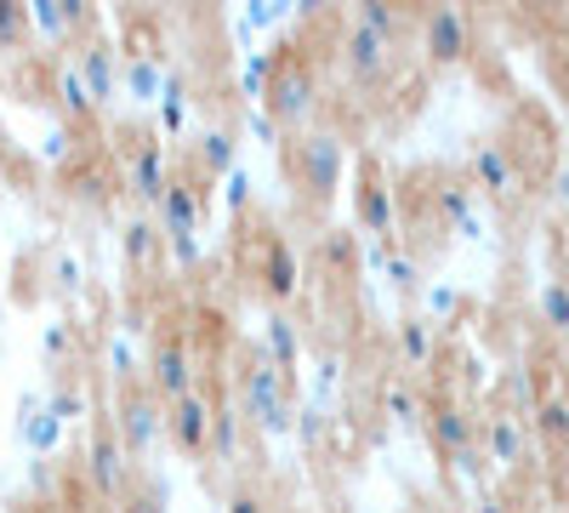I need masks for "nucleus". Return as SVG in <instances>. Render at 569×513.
<instances>
[{
	"label": "nucleus",
	"instance_id": "nucleus-39",
	"mask_svg": "<svg viewBox=\"0 0 569 513\" xmlns=\"http://www.w3.org/2000/svg\"><path fill=\"white\" fill-rule=\"evenodd\" d=\"M382 268H388V279H393V286H399V292H410V286H416V279H421V268H416L410 257H399V251H393V257H388Z\"/></svg>",
	"mask_w": 569,
	"mask_h": 513
},
{
	"label": "nucleus",
	"instance_id": "nucleus-49",
	"mask_svg": "<svg viewBox=\"0 0 569 513\" xmlns=\"http://www.w3.org/2000/svg\"><path fill=\"white\" fill-rule=\"evenodd\" d=\"M251 131H257V137H262V144H273V137H279V126H273V120H268V115H251Z\"/></svg>",
	"mask_w": 569,
	"mask_h": 513
},
{
	"label": "nucleus",
	"instance_id": "nucleus-43",
	"mask_svg": "<svg viewBox=\"0 0 569 513\" xmlns=\"http://www.w3.org/2000/svg\"><path fill=\"white\" fill-rule=\"evenodd\" d=\"M52 274H58V286H63V292H74V286H80V263H74L69 251H58V257H52Z\"/></svg>",
	"mask_w": 569,
	"mask_h": 513
},
{
	"label": "nucleus",
	"instance_id": "nucleus-15",
	"mask_svg": "<svg viewBox=\"0 0 569 513\" xmlns=\"http://www.w3.org/2000/svg\"><path fill=\"white\" fill-rule=\"evenodd\" d=\"M74 75L86 80L91 103L114 98V86H120V58H114V46H109V40H86L80 58H74Z\"/></svg>",
	"mask_w": 569,
	"mask_h": 513
},
{
	"label": "nucleus",
	"instance_id": "nucleus-44",
	"mask_svg": "<svg viewBox=\"0 0 569 513\" xmlns=\"http://www.w3.org/2000/svg\"><path fill=\"white\" fill-rule=\"evenodd\" d=\"M69 348H74V332H69V325H52V332H46V354L63 359Z\"/></svg>",
	"mask_w": 569,
	"mask_h": 513
},
{
	"label": "nucleus",
	"instance_id": "nucleus-46",
	"mask_svg": "<svg viewBox=\"0 0 569 513\" xmlns=\"http://www.w3.org/2000/svg\"><path fill=\"white\" fill-rule=\"evenodd\" d=\"M337 377H342L337 354H330V359H319V394H330V388H337Z\"/></svg>",
	"mask_w": 569,
	"mask_h": 513
},
{
	"label": "nucleus",
	"instance_id": "nucleus-45",
	"mask_svg": "<svg viewBox=\"0 0 569 513\" xmlns=\"http://www.w3.org/2000/svg\"><path fill=\"white\" fill-rule=\"evenodd\" d=\"M485 462H490V456H485L479 445H472V451H461V456H456V468H461V474H472V480H479V474H485Z\"/></svg>",
	"mask_w": 569,
	"mask_h": 513
},
{
	"label": "nucleus",
	"instance_id": "nucleus-27",
	"mask_svg": "<svg viewBox=\"0 0 569 513\" xmlns=\"http://www.w3.org/2000/svg\"><path fill=\"white\" fill-rule=\"evenodd\" d=\"M160 126H166V137H177L182 126H188V86L177 80V75H166V86H160Z\"/></svg>",
	"mask_w": 569,
	"mask_h": 513
},
{
	"label": "nucleus",
	"instance_id": "nucleus-53",
	"mask_svg": "<svg viewBox=\"0 0 569 513\" xmlns=\"http://www.w3.org/2000/svg\"><path fill=\"white\" fill-rule=\"evenodd\" d=\"M558 257H563V268H569V228H563V235H558Z\"/></svg>",
	"mask_w": 569,
	"mask_h": 513
},
{
	"label": "nucleus",
	"instance_id": "nucleus-32",
	"mask_svg": "<svg viewBox=\"0 0 569 513\" xmlns=\"http://www.w3.org/2000/svg\"><path fill=\"white\" fill-rule=\"evenodd\" d=\"M18 434H23L34 451H58V440H63V423H58L52 411H34V416H29V423H23Z\"/></svg>",
	"mask_w": 569,
	"mask_h": 513
},
{
	"label": "nucleus",
	"instance_id": "nucleus-9",
	"mask_svg": "<svg viewBox=\"0 0 569 513\" xmlns=\"http://www.w3.org/2000/svg\"><path fill=\"white\" fill-rule=\"evenodd\" d=\"M114 434H120L126 451H149L166 434V405H154L149 394H126L120 416H114Z\"/></svg>",
	"mask_w": 569,
	"mask_h": 513
},
{
	"label": "nucleus",
	"instance_id": "nucleus-42",
	"mask_svg": "<svg viewBox=\"0 0 569 513\" xmlns=\"http://www.w3.org/2000/svg\"><path fill=\"white\" fill-rule=\"evenodd\" d=\"M40 155H46V160H69V126H52V131H46Z\"/></svg>",
	"mask_w": 569,
	"mask_h": 513
},
{
	"label": "nucleus",
	"instance_id": "nucleus-28",
	"mask_svg": "<svg viewBox=\"0 0 569 513\" xmlns=\"http://www.w3.org/2000/svg\"><path fill=\"white\" fill-rule=\"evenodd\" d=\"M160 86H166V75H160L154 58H131V63H126V91H131L137 103H154Z\"/></svg>",
	"mask_w": 569,
	"mask_h": 513
},
{
	"label": "nucleus",
	"instance_id": "nucleus-48",
	"mask_svg": "<svg viewBox=\"0 0 569 513\" xmlns=\"http://www.w3.org/2000/svg\"><path fill=\"white\" fill-rule=\"evenodd\" d=\"M297 434L302 440H319V411H297Z\"/></svg>",
	"mask_w": 569,
	"mask_h": 513
},
{
	"label": "nucleus",
	"instance_id": "nucleus-33",
	"mask_svg": "<svg viewBox=\"0 0 569 513\" xmlns=\"http://www.w3.org/2000/svg\"><path fill=\"white\" fill-rule=\"evenodd\" d=\"M382 411L393 416V423H416V416H421V399H416L410 383H388V388H382Z\"/></svg>",
	"mask_w": 569,
	"mask_h": 513
},
{
	"label": "nucleus",
	"instance_id": "nucleus-51",
	"mask_svg": "<svg viewBox=\"0 0 569 513\" xmlns=\"http://www.w3.org/2000/svg\"><path fill=\"white\" fill-rule=\"evenodd\" d=\"M433 308H439V314H456L461 297H456V292H433Z\"/></svg>",
	"mask_w": 569,
	"mask_h": 513
},
{
	"label": "nucleus",
	"instance_id": "nucleus-18",
	"mask_svg": "<svg viewBox=\"0 0 569 513\" xmlns=\"http://www.w3.org/2000/svg\"><path fill=\"white\" fill-rule=\"evenodd\" d=\"M29 23H34L40 34L63 40L69 29L91 23V7H86V0H34V7H29Z\"/></svg>",
	"mask_w": 569,
	"mask_h": 513
},
{
	"label": "nucleus",
	"instance_id": "nucleus-34",
	"mask_svg": "<svg viewBox=\"0 0 569 513\" xmlns=\"http://www.w3.org/2000/svg\"><path fill=\"white\" fill-rule=\"evenodd\" d=\"M268 80H273V52H251L246 69H240V91H246V98H262Z\"/></svg>",
	"mask_w": 569,
	"mask_h": 513
},
{
	"label": "nucleus",
	"instance_id": "nucleus-31",
	"mask_svg": "<svg viewBox=\"0 0 569 513\" xmlns=\"http://www.w3.org/2000/svg\"><path fill=\"white\" fill-rule=\"evenodd\" d=\"M359 29H370V34H382L388 46L405 34V12L399 7H376V0H370V7H359V18H353Z\"/></svg>",
	"mask_w": 569,
	"mask_h": 513
},
{
	"label": "nucleus",
	"instance_id": "nucleus-41",
	"mask_svg": "<svg viewBox=\"0 0 569 513\" xmlns=\"http://www.w3.org/2000/svg\"><path fill=\"white\" fill-rule=\"evenodd\" d=\"M126 513H166V491L154 485V491H137V496H126Z\"/></svg>",
	"mask_w": 569,
	"mask_h": 513
},
{
	"label": "nucleus",
	"instance_id": "nucleus-2",
	"mask_svg": "<svg viewBox=\"0 0 569 513\" xmlns=\"http://www.w3.org/2000/svg\"><path fill=\"white\" fill-rule=\"evenodd\" d=\"M262 103H268V120L273 126H297L313 115L319 103V75L313 63H302L297 52H273V80L262 91Z\"/></svg>",
	"mask_w": 569,
	"mask_h": 513
},
{
	"label": "nucleus",
	"instance_id": "nucleus-1",
	"mask_svg": "<svg viewBox=\"0 0 569 513\" xmlns=\"http://www.w3.org/2000/svg\"><path fill=\"white\" fill-rule=\"evenodd\" d=\"M284 171L297 177V189L308 200H330L342 189V171H348V149H342V137H330V131H308L297 137L291 149H284Z\"/></svg>",
	"mask_w": 569,
	"mask_h": 513
},
{
	"label": "nucleus",
	"instance_id": "nucleus-12",
	"mask_svg": "<svg viewBox=\"0 0 569 513\" xmlns=\"http://www.w3.org/2000/svg\"><path fill=\"white\" fill-rule=\"evenodd\" d=\"M257 279H262V292H268V297H279V303H291V297L302 292V268H297V251H291V240L268 235V246H262V263H257Z\"/></svg>",
	"mask_w": 569,
	"mask_h": 513
},
{
	"label": "nucleus",
	"instance_id": "nucleus-5",
	"mask_svg": "<svg viewBox=\"0 0 569 513\" xmlns=\"http://www.w3.org/2000/svg\"><path fill=\"white\" fill-rule=\"evenodd\" d=\"M211 405H217V399H206L200 388H188L182 399H171V405H166V440H171L177 451H188V456H200L206 440H211Z\"/></svg>",
	"mask_w": 569,
	"mask_h": 513
},
{
	"label": "nucleus",
	"instance_id": "nucleus-25",
	"mask_svg": "<svg viewBox=\"0 0 569 513\" xmlns=\"http://www.w3.org/2000/svg\"><path fill=\"white\" fill-rule=\"evenodd\" d=\"M160 223H149V217H131L126 223V263L137 268V263H154V251H160Z\"/></svg>",
	"mask_w": 569,
	"mask_h": 513
},
{
	"label": "nucleus",
	"instance_id": "nucleus-11",
	"mask_svg": "<svg viewBox=\"0 0 569 513\" xmlns=\"http://www.w3.org/2000/svg\"><path fill=\"white\" fill-rule=\"evenodd\" d=\"M427 440H433L450 462L461 456V451H472L479 445V423H472V416L456 405V399H439L433 411H427Z\"/></svg>",
	"mask_w": 569,
	"mask_h": 513
},
{
	"label": "nucleus",
	"instance_id": "nucleus-47",
	"mask_svg": "<svg viewBox=\"0 0 569 513\" xmlns=\"http://www.w3.org/2000/svg\"><path fill=\"white\" fill-rule=\"evenodd\" d=\"M109 359H114V371H120V377H131V365H137V354H131L126 343H114V348H109Z\"/></svg>",
	"mask_w": 569,
	"mask_h": 513
},
{
	"label": "nucleus",
	"instance_id": "nucleus-38",
	"mask_svg": "<svg viewBox=\"0 0 569 513\" xmlns=\"http://www.w3.org/2000/svg\"><path fill=\"white\" fill-rule=\"evenodd\" d=\"M222 513H268V502H262L251 485H233V491H228V502H222Z\"/></svg>",
	"mask_w": 569,
	"mask_h": 513
},
{
	"label": "nucleus",
	"instance_id": "nucleus-52",
	"mask_svg": "<svg viewBox=\"0 0 569 513\" xmlns=\"http://www.w3.org/2000/svg\"><path fill=\"white\" fill-rule=\"evenodd\" d=\"M479 513H507V502L501 496H479Z\"/></svg>",
	"mask_w": 569,
	"mask_h": 513
},
{
	"label": "nucleus",
	"instance_id": "nucleus-21",
	"mask_svg": "<svg viewBox=\"0 0 569 513\" xmlns=\"http://www.w3.org/2000/svg\"><path fill=\"white\" fill-rule=\"evenodd\" d=\"M393 343H399V359L405 365H433V354H439V332H433V319H399V332H393Z\"/></svg>",
	"mask_w": 569,
	"mask_h": 513
},
{
	"label": "nucleus",
	"instance_id": "nucleus-24",
	"mask_svg": "<svg viewBox=\"0 0 569 513\" xmlns=\"http://www.w3.org/2000/svg\"><path fill=\"white\" fill-rule=\"evenodd\" d=\"M536 428L552 451H569V394H547L536 405Z\"/></svg>",
	"mask_w": 569,
	"mask_h": 513
},
{
	"label": "nucleus",
	"instance_id": "nucleus-30",
	"mask_svg": "<svg viewBox=\"0 0 569 513\" xmlns=\"http://www.w3.org/2000/svg\"><path fill=\"white\" fill-rule=\"evenodd\" d=\"M536 308H541V319L552 325V332H569V279H547Z\"/></svg>",
	"mask_w": 569,
	"mask_h": 513
},
{
	"label": "nucleus",
	"instance_id": "nucleus-19",
	"mask_svg": "<svg viewBox=\"0 0 569 513\" xmlns=\"http://www.w3.org/2000/svg\"><path fill=\"white\" fill-rule=\"evenodd\" d=\"M262 348H268V359H273L279 371H297V365H302V332H297V319H291V314H268Z\"/></svg>",
	"mask_w": 569,
	"mask_h": 513
},
{
	"label": "nucleus",
	"instance_id": "nucleus-35",
	"mask_svg": "<svg viewBox=\"0 0 569 513\" xmlns=\"http://www.w3.org/2000/svg\"><path fill=\"white\" fill-rule=\"evenodd\" d=\"M46 411H52L58 423H69V416H80V411H86V388H80V383H58V388H52V399H46Z\"/></svg>",
	"mask_w": 569,
	"mask_h": 513
},
{
	"label": "nucleus",
	"instance_id": "nucleus-29",
	"mask_svg": "<svg viewBox=\"0 0 569 513\" xmlns=\"http://www.w3.org/2000/svg\"><path fill=\"white\" fill-rule=\"evenodd\" d=\"M58 98H63V120H86L91 109H98V103H91V91H86V80L74 75V63L58 69Z\"/></svg>",
	"mask_w": 569,
	"mask_h": 513
},
{
	"label": "nucleus",
	"instance_id": "nucleus-17",
	"mask_svg": "<svg viewBox=\"0 0 569 513\" xmlns=\"http://www.w3.org/2000/svg\"><path fill=\"white\" fill-rule=\"evenodd\" d=\"M166 182H171V155H166V144H142V155L131 160V195H142V200L160 206Z\"/></svg>",
	"mask_w": 569,
	"mask_h": 513
},
{
	"label": "nucleus",
	"instance_id": "nucleus-7",
	"mask_svg": "<svg viewBox=\"0 0 569 513\" xmlns=\"http://www.w3.org/2000/svg\"><path fill=\"white\" fill-rule=\"evenodd\" d=\"M149 383H154V394L171 405V399H182L188 388H194V354H188V343L182 337H154V354H149Z\"/></svg>",
	"mask_w": 569,
	"mask_h": 513
},
{
	"label": "nucleus",
	"instance_id": "nucleus-16",
	"mask_svg": "<svg viewBox=\"0 0 569 513\" xmlns=\"http://www.w3.org/2000/svg\"><path fill=\"white\" fill-rule=\"evenodd\" d=\"M388 58H393V46H388L382 34L348 23V34H342V63H348L359 80H382V75H388Z\"/></svg>",
	"mask_w": 569,
	"mask_h": 513
},
{
	"label": "nucleus",
	"instance_id": "nucleus-6",
	"mask_svg": "<svg viewBox=\"0 0 569 513\" xmlns=\"http://www.w3.org/2000/svg\"><path fill=\"white\" fill-rule=\"evenodd\" d=\"M421 46H427V58H433V63H461L467 46H472L467 12L461 7H433L421 18Z\"/></svg>",
	"mask_w": 569,
	"mask_h": 513
},
{
	"label": "nucleus",
	"instance_id": "nucleus-40",
	"mask_svg": "<svg viewBox=\"0 0 569 513\" xmlns=\"http://www.w3.org/2000/svg\"><path fill=\"white\" fill-rule=\"evenodd\" d=\"M171 246V263L177 268H194L200 263V235H182V240H166Z\"/></svg>",
	"mask_w": 569,
	"mask_h": 513
},
{
	"label": "nucleus",
	"instance_id": "nucleus-8",
	"mask_svg": "<svg viewBox=\"0 0 569 513\" xmlns=\"http://www.w3.org/2000/svg\"><path fill=\"white\" fill-rule=\"evenodd\" d=\"M86 474L98 485V496H120L126 491V445L114 428H91V445H86Z\"/></svg>",
	"mask_w": 569,
	"mask_h": 513
},
{
	"label": "nucleus",
	"instance_id": "nucleus-36",
	"mask_svg": "<svg viewBox=\"0 0 569 513\" xmlns=\"http://www.w3.org/2000/svg\"><path fill=\"white\" fill-rule=\"evenodd\" d=\"M222 200H228L233 211H251V171H246V166H233V171L222 177Z\"/></svg>",
	"mask_w": 569,
	"mask_h": 513
},
{
	"label": "nucleus",
	"instance_id": "nucleus-10",
	"mask_svg": "<svg viewBox=\"0 0 569 513\" xmlns=\"http://www.w3.org/2000/svg\"><path fill=\"white\" fill-rule=\"evenodd\" d=\"M433 211H439L445 228H456V235H467V240L485 235V217H479V206H472V182L467 177H445L439 182V189H433Z\"/></svg>",
	"mask_w": 569,
	"mask_h": 513
},
{
	"label": "nucleus",
	"instance_id": "nucleus-13",
	"mask_svg": "<svg viewBox=\"0 0 569 513\" xmlns=\"http://www.w3.org/2000/svg\"><path fill=\"white\" fill-rule=\"evenodd\" d=\"M467 182H472V189H485L490 200H507L518 189V166L507 160L501 144H479V149H472V160H467Z\"/></svg>",
	"mask_w": 569,
	"mask_h": 513
},
{
	"label": "nucleus",
	"instance_id": "nucleus-23",
	"mask_svg": "<svg viewBox=\"0 0 569 513\" xmlns=\"http://www.w3.org/2000/svg\"><path fill=\"white\" fill-rule=\"evenodd\" d=\"M319 263H325L330 274H353V268L365 263L353 228H325V235H319Z\"/></svg>",
	"mask_w": 569,
	"mask_h": 513
},
{
	"label": "nucleus",
	"instance_id": "nucleus-26",
	"mask_svg": "<svg viewBox=\"0 0 569 513\" xmlns=\"http://www.w3.org/2000/svg\"><path fill=\"white\" fill-rule=\"evenodd\" d=\"M211 456H233L240 451V411L233 405H211V440H206Z\"/></svg>",
	"mask_w": 569,
	"mask_h": 513
},
{
	"label": "nucleus",
	"instance_id": "nucleus-20",
	"mask_svg": "<svg viewBox=\"0 0 569 513\" xmlns=\"http://www.w3.org/2000/svg\"><path fill=\"white\" fill-rule=\"evenodd\" d=\"M479 434H485V456L501 462V468H512V462L525 456V423H518V416H490Z\"/></svg>",
	"mask_w": 569,
	"mask_h": 513
},
{
	"label": "nucleus",
	"instance_id": "nucleus-22",
	"mask_svg": "<svg viewBox=\"0 0 569 513\" xmlns=\"http://www.w3.org/2000/svg\"><path fill=\"white\" fill-rule=\"evenodd\" d=\"M194 149H200V171H211V177H228L233 166H240V137H233L228 126H211Z\"/></svg>",
	"mask_w": 569,
	"mask_h": 513
},
{
	"label": "nucleus",
	"instance_id": "nucleus-50",
	"mask_svg": "<svg viewBox=\"0 0 569 513\" xmlns=\"http://www.w3.org/2000/svg\"><path fill=\"white\" fill-rule=\"evenodd\" d=\"M552 200H558V206H569V166L552 177Z\"/></svg>",
	"mask_w": 569,
	"mask_h": 513
},
{
	"label": "nucleus",
	"instance_id": "nucleus-3",
	"mask_svg": "<svg viewBox=\"0 0 569 513\" xmlns=\"http://www.w3.org/2000/svg\"><path fill=\"white\" fill-rule=\"evenodd\" d=\"M246 411L257 416L262 434H291L297 428V411H291V399H284V371L268 354H257L246 365Z\"/></svg>",
	"mask_w": 569,
	"mask_h": 513
},
{
	"label": "nucleus",
	"instance_id": "nucleus-4",
	"mask_svg": "<svg viewBox=\"0 0 569 513\" xmlns=\"http://www.w3.org/2000/svg\"><path fill=\"white\" fill-rule=\"evenodd\" d=\"M353 211L359 223L370 228V240H393V228H399V206H393V189H388V177L376 160L359 166V189H353Z\"/></svg>",
	"mask_w": 569,
	"mask_h": 513
},
{
	"label": "nucleus",
	"instance_id": "nucleus-54",
	"mask_svg": "<svg viewBox=\"0 0 569 513\" xmlns=\"http://www.w3.org/2000/svg\"><path fill=\"white\" fill-rule=\"evenodd\" d=\"M433 513H456V507H433Z\"/></svg>",
	"mask_w": 569,
	"mask_h": 513
},
{
	"label": "nucleus",
	"instance_id": "nucleus-14",
	"mask_svg": "<svg viewBox=\"0 0 569 513\" xmlns=\"http://www.w3.org/2000/svg\"><path fill=\"white\" fill-rule=\"evenodd\" d=\"M160 235L166 240L200 235V189H194V182H182V177L166 182V195H160Z\"/></svg>",
	"mask_w": 569,
	"mask_h": 513
},
{
	"label": "nucleus",
	"instance_id": "nucleus-37",
	"mask_svg": "<svg viewBox=\"0 0 569 513\" xmlns=\"http://www.w3.org/2000/svg\"><path fill=\"white\" fill-rule=\"evenodd\" d=\"M29 34V7H7L0 0V46H18Z\"/></svg>",
	"mask_w": 569,
	"mask_h": 513
}]
</instances>
